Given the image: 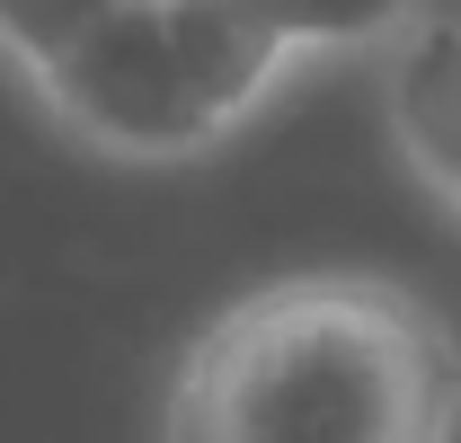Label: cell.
<instances>
[{"label":"cell","instance_id":"3","mask_svg":"<svg viewBox=\"0 0 461 443\" xmlns=\"http://www.w3.org/2000/svg\"><path fill=\"white\" fill-rule=\"evenodd\" d=\"M382 133L461 222V9H417L382 54Z\"/></svg>","mask_w":461,"mask_h":443},{"label":"cell","instance_id":"1","mask_svg":"<svg viewBox=\"0 0 461 443\" xmlns=\"http://www.w3.org/2000/svg\"><path fill=\"white\" fill-rule=\"evenodd\" d=\"M408 0H0V62L98 160L222 151L302 62L391 54Z\"/></svg>","mask_w":461,"mask_h":443},{"label":"cell","instance_id":"2","mask_svg":"<svg viewBox=\"0 0 461 443\" xmlns=\"http://www.w3.org/2000/svg\"><path fill=\"white\" fill-rule=\"evenodd\" d=\"M461 337L400 276L320 267L222 302L186 337L160 443H453Z\"/></svg>","mask_w":461,"mask_h":443}]
</instances>
